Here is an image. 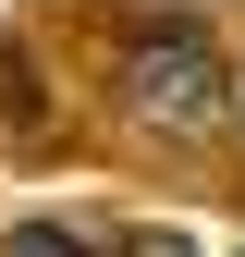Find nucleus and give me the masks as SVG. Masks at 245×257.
Masks as SVG:
<instances>
[{
    "mask_svg": "<svg viewBox=\"0 0 245 257\" xmlns=\"http://www.w3.org/2000/svg\"><path fill=\"white\" fill-rule=\"evenodd\" d=\"M122 110L147 135H208L233 110V61L208 49V25H135L122 37Z\"/></svg>",
    "mask_w": 245,
    "mask_h": 257,
    "instance_id": "f257e3e1",
    "label": "nucleus"
},
{
    "mask_svg": "<svg viewBox=\"0 0 245 257\" xmlns=\"http://www.w3.org/2000/svg\"><path fill=\"white\" fill-rule=\"evenodd\" d=\"M0 257H110V245L86 233V220H13V233H0Z\"/></svg>",
    "mask_w": 245,
    "mask_h": 257,
    "instance_id": "f03ea898",
    "label": "nucleus"
},
{
    "mask_svg": "<svg viewBox=\"0 0 245 257\" xmlns=\"http://www.w3.org/2000/svg\"><path fill=\"white\" fill-rule=\"evenodd\" d=\"M135 257H196V245H184V233H135Z\"/></svg>",
    "mask_w": 245,
    "mask_h": 257,
    "instance_id": "7ed1b4c3",
    "label": "nucleus"
},
{
    "mask_svg": "<svg viewBox=\"0 0 245 257\" xmlns=\"http://www.w3.org/2000/svg\"><path fill=\"white\" fill-rule=\"evenodd\" d=\"M233 110H245V74H233Z\"/></svg>",
    "mask_w": 245,
    "mask_h": 257,
    "instance_id": "20e7f679",
    "label": "nucleus"
}]
</instances>
